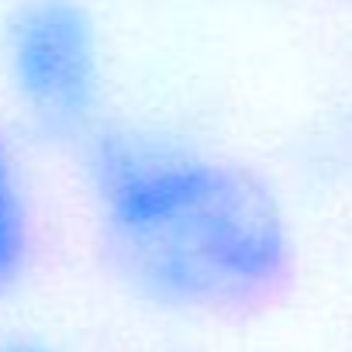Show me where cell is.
I'll return each instance as SVG.
<instances>
[{
    "mask_svg": "<svg viewBox=\"0 0 352 352\" xmlns=\"http://www.w3.org/2000/svg\"><path fill=\"white\" fill-rule=\"evenodd\" d=\"M0 87L18 138L73 155L107 114V42L87 0H11L0 18Z\"/></svg>",
    "mask_w": 352,
    "mask_h": 352,
    "instance_id": "cell-2",
    "label": "cell"
},
{
    "mask_svg": "<svg viewBox=\"0 0 352 352\" xmlns=\"http://www.w3.org/2000/svg\"><path fill=\"white\" fill-rule=\"evenodd\" d=\"M38 266V208L18 135L0 128V304L14 300Z\"/></svg>",
    "mask_w": 352,
    "mask_h": 352,
    "instance_id": "cell-3",
    "label": "cell"
},
{
    "mask_svg": "<svg viewBox=\"0 0 352 352\" xmlns=\"http://www.w3.org/2000/svg\"><path fill=\"white\" fill-rule=\"evenodd\" d=\"M73 162L100 266L138 307L239 318L294 287L290 208L242 155L169 124L107 118Z\"/></svg>",
    "mask_w": 352,
    "mask_h": 352,
    "instance_id": "cell-1",
    "label": "cell"
},
{
    "mask_svg": "<svg viewBox=\"0 0 352 352\" xmlns=\"http://www.w3.org/2000/svg\"><path fill=\"white\" fill-rule=\"evenodd\" d=\"M0 352H66L49 331L32 324H4L0 328Z\"/></svg>",
    "mask_w": 352,
    "mask_h": 352,
    "instance_id": "cell-4",
    "label": "cell"
}]
</instances>
